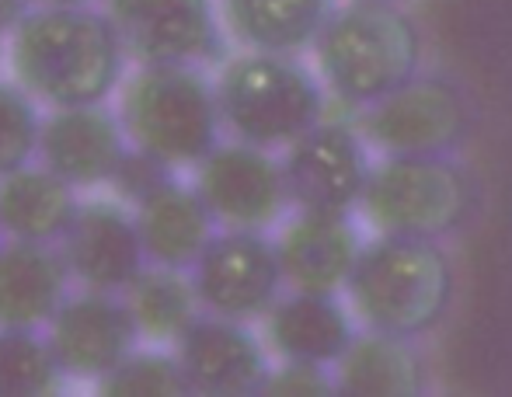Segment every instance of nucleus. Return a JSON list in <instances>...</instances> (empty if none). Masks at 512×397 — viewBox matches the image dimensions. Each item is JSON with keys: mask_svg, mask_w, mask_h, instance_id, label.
Here are the masks:
<instances>
[{"mask_svg": "<svg viewBox=\"0 0 512 397\" xmlns=\"http://www.w3.org/2000/svg\"><path fill=\"white\" fill-rule=\"evenodd\" d=\"M136 338L140 328L126 300L115 293L84 290L63 300L60 310L49 317V345L67 377L102 380L133 352Z\"/></svg>", "mask_w": 512, "mask_h": 397, "instance_id": "f8f14e48", "label": "nucleus"}, {"mask_svg": "<svg viewBox=\"0 0 512 397\" xmlns=\"http://www.w3.org/2000/svg\"><path fill=\"white\" fill-rule=\"evenodd\" d=\"M363 140L380 154H450L471 133V105L464 91L443 77H415L394 95L366 108Z\"/></svg>", "mask_w": 512, "mask_h": 397, "instance_id": "0eeeda50", "label": "nucleus"}, {"mask_svg": "<svg viewBox=\"0 0 512 397\" xmlns=\"http://www.w3.org/2000/svg\"><path fill=\"white\" fill-rule=\"evenodd\" d=\"M335 11V0H223L230 32L244 46L283 56L314 49Z\"/></svg>", "mask_w": 512, "mask_h": 397, "instance_id": "4be33fe9", "label": "nucleus"}, {"mask_svg": "<svg viewBox=\"0 0 512 397\" xmlns=\"http://www.w3.org/2000/svg\"><path fill=\"white\" fill-rule=\"evenodd\" d=\"M67 269L84 290L126 293V286L150 265L136 216L119 202H88L60 241Z\"/></svg>", "mask_w": 512, "mask_h": 397, "instance_id": "4468645a", "label": "nucleus"}, {"mask_svg": "<svg viewBox=\"0 0 512 397\" xmlns=\"http://www.w3.org/2000/svg\"><path fill=\"white\" fill-rule=\"evenodd\" d=\"M178 363L189 377L192 394L244 397L262 394L269 380L265 349L244 321L220 314H199L178 338Z\"/></svg>", "mask_w": 512, "mask_h": 397, "instance_id": "ddd939ff", "label": "nucleus"}, {"mask_svg": "<svg viewBox=\"0 0 512 397\" xmlns=\"http://www.w3.org/2000/svg\"><path fill=\"white\" fill-rule=\"evenodd\" d=\"M70 269L53 244L18 241L0 244V328H39L67 300Z\"/></svg>", "mask_w": 512, "mask_h": 397, "instance_id": "f3484780", "label": "nucleus"}, {"mask_svg": "<svg viewBox=\"0 0 512 397\" xmlns=\"http://www.w3.org/2000/svg\"><path fill=\"white\" fill-rule=\"evenodd\" d=\"M67 377L49 335L35 328H0V397H46Z\"/></svg>", "mask_w": 512, "mask_h": 397, "instance_id": "b1692460", "label": "nucleus"}, {"mask_svg": "<svg viewBox=\"0 0 512 397\" xmlns=\"http://www.w3.org/2000/svg\"><path fill=\"white\" fill-rule=\"evenodd\" d=\"M262 394H269V397H328V394H338V384L331 380L328 366L283 359L279 370H269V380H265Z\"/></svg>", "mask_w": 512, "mask_h": 397, "instance_id": "cd10ccee", "label": "nucleus"}, {"mask_svg": "<svg viewBox=\"0 0 512 397\" xmlns=\"http://www.w3.org/2000/svg\"><path fill=\"white\" fill-rule=\"evenodd\" d=\"M370 4H398V0H370Z\"/></svg>", "mask_w": 512, "mask_h": 397, "instance_id": "7c9ffc66", "label": "nucleus"}, {"mask_svg": "<svg viewBox=\"0 0 512 397\" xmlns=\"http://www.w3.org/2000/svg\"><path fill=\"white\" fill-rule=\"evenodd\" d=\"M105 14L140 67H196L223 49L213 0H105Z\"/></svg>", "mask_w": 512, "mask_h": 397, "instance_id": "9b49d317", "label": "nucleus"}, {"mask_svg": "<svg viewBox=\"0 0 512 397\" xmlns=\"http://www.w3.org/2000/svg\"><path fill=\"white\" fill-rule=\"evenodd\" d=\"M122 126L133 147L168 164H199L220 143L216 88L196 67L154 63L140 67L122 91Z\"/></svg>", "mask_w": 512, "mask_h": 397, "instance_id": "39448f33", "label": "nucleus"}, {"mask_svg": "<svg viewBox=\"0 0 512 397\" xmlns=\"http://www.w3.org/2000/svg\"><path fill=\"white\" fill-rule=\"evenodd\" d=\"M192 279L203 310L234 321L265 317L286 286L279 248L262 230L213 234L199 262L192 265Z\"/></svg>", "mask_w": 512, "mask_h": 397, "instance_id": "6e6552de", "label": "nucleus"}, {"mask_svg": "<svg viewBox=\"0 0 512 397\" xmlns=\"http://www.w3.org/2000/svg\"><path fill=\"white\" fill-rule=\"evenodd\" d=\"M74 185L63 182L56 171L18 168L0 178V234L18 241L56 244L77 216Z\"/></svg>", "mask_w": 512, "mask_h": 397, "instance_id": "aec40b11", "label": "nucleus"}, {"mask_svg": "<svg viewBox=\"0 0 512 397\" xmlns=\"http://www.w3.org/2000/svg\"><path fill=\"white\" fill-rule=\"evenodd\" d=\"M28 11H32L28 0H0V28H4V32H14Z\"/></svg>", "mask_w": 512, "mask_h": 397, "instance_id": "c85d7f7f", "label": "nucleus"}, {"mask_svg": "<svg viewBox=\"0 0 512 397\" xmlns=\"http://www.w3.org/2000/svg\"><path fill=\"white\" fill-rule=\"evenodd\" d=\"M223 126L244 143L276 150L290 147L324 122L321 81L300 60L283 53L237 56L216 81Z\"/></svg>", "mask_w": 512, "mask_h": 397, "instance_id": "20e7f679", "label": "nucleus"}, {"mask_svg": "<svg viewBox=\"0 0 512 397\" xmlns=\"http://www.w3.org/2000/svg\"><path fill=\"white\" fill-rule=\"evenodd\" d=\"M122 300H126L140 335L154 338V342H178L182 331L203 310L196 279H189L182 269L154 262L126 286V297Z\"/></svg>", "mask_w": 512, "mask_h": 397, "instance_id": "5701e85b", "label": "nucleus"}, {"mask_svg": "<svg viewBox=\"0 0 512 397\" xmlns=\"http://www.w3.org/2000/svg\"><path fill=\"white\" fill-rule=\"evenodd\" d=\"M359 206L380 234L439 241L471 220L478 185L464 164L446 154H387L373 164Z\"/></svg>", "mask_w": 512, "mask_h": 397, "instance_id": "423d86ee", "label": "nucleus"}, {"mask_svg": "<svg viewBox=\"0 0 512 397\" xmlns=\"http://www.w3.org/2000/svg\"><path fill=\"white\" fill-rule=\"evenodd\" d=\"M283 279L297 293H342L363 255V234L349 213H307L286 223L276 241Z\"/></svg>", "mask_w": 512, "mask_h": 397, "instance_id": "2eb2a0df", "label": "nucleus"}, {"mask_svg": "<svg viewBox=\"0 0 512 397\" xmlns=\"http://www.w3.org/2000/svg\"><path fill=\"white\" fill-rule=\"evenodd\" d=\"M126 46L105 11L32 7L11 32V70L32 98L53 108L102 105L122 81Z\"/></svg>", "mask_w": 512, "mask_h": 397, "instance_id": "f257e3e1", "label": "nucleus"}, {"mask_svg": "<svg viewBox=\"0 0 512 397\" xmlns=\"http://www.w3.org/2000/svg\"><path fill=\"white\" fill-rule=\"evenodd\" d=\"M356 338L352 314L335 293H297L279 297L265 314V342L279 359L297 363H338Z\"/></svg>", "mask_w": 512, "mask_h": 397, "instance_id": "a211bd4d", "label": "nucleus"}, {"mask_svg": "<svg viewBox=\"0 0 512 397\" xmlns=\"http://www.w3.org/2000/svg\"><path fill=\"white\" fill-rule=\"evenodd\" d=\"M196 189L227 230H265L290 206L283 161L255 143H216L199 161Z\"/></svg>", "mask_w": 512, "mask_h": 397, "instance_id": "9d476101", "label": "nucleus"}, {"mask_svg": "<svg viewBox=\"0 0 512 397\" xmlns=\"http://www.w3.org/2000/svg\"><path fill=\"white\" fill-rule=\"evenodd\" d=\"M370 143L345 122H317L286 147L283 171L290 202L307 213H349L370 182Z\"/></svg>", "mask_w": 512, "mask_h": 397, "instance_id": "1a4fd4ad", "label": "nucleus"}, {"mask_svg": "<svg viewBox=\"0 0 512 397\" xmlns=\"http://www.w3.org/2000/svg\"><path fill=\"white\" fill-rule=\"evenodd\" d=\"M39 157L74 189L112 182L126 157V126L98 105L56 108L39 133Z\"/></svg>", "mask_w": 512, "mask_h": 397, "instance_id": "dca6fc26", "label": "nucleus"}, {"mask_svg": "<svg viewBox=\"0 0 512 397\" xmlns=\"http://www.w3.org/2000/svg\"><path fill=\"white\" fill-rule=\"evenodd\" d=\"M171 182H175V164H168L164 157L150 154V150H140V147L126 150V157H122V164L112 175L115 192L129 202L150 199L154 192H161L164 185H171Z\"/></svg>", "mask_w": 512, "mask_h": 397, "instance_id": "bb28decb", "label": "nucleus"}, {"mask_svg": "<svg viewBox=\"0 0 512 397\" xmlns=\"http://www.w3.org/2000/svg\"><path fill=\"white\" fill-rule=\"evenodd\" d=\"M136 227L154 265L192 269L216 234V216L209 213L199 189L171 182L150 199L136 202Z\"/></svg>", "mask_w": 512, "mask_h": 397, "instance_id": "6ab92c4d", "label": "nucleus"}, {"mask_svg": "<svg viewBox=\"0 0 512 397\" xmlns=\"http://www.w3.org/2000/svg\"><path fill=\"white\" fill-rule=\"evenodd\" d=\"M42 119L25 88L0 84V178L25 168L39 154Z\"/></svg>", "mask_w": 512, "mask_h": 397, "instance_id": "a878e982", "label": "nucleus"}, {"mask_svg": "<svg viewBox=\"0 0 512 397\" xmlns=\"http://www.w3.org/2000/svg\"><path fill=\"white\" fill-rule=\"evenodd\" d=\"M335 384L345 397H415L425 391V363L411 338L370 328L338 359Z\"/></svg>", "mask_w": 512, "mask_h": 397, "instance_id": "412c9836", "label": "nucleus"}, {"mask_svg": "<svg viewBox=\"0 0 512 397\" xmlns=\"http://www.w3.org/2000/svg\"><path fill=\"white\" fill-rule=\"evenodd\" d=\"M0 46H4V28H0Z\"/></svg>", "mask_w": 512, "mask_h": 397, "instance_id": "2f4dec72", "label": "nucleus"}, {"mask_svg": "<svg viewBox=\"0 0 512 397\" xmlns=\"http://www.w3.org/2000/svg\"><path fill=\"white\" fill-rule=\"evenodd\" d=\"M345 293L366 328L422 338L453 303V262L432 237L380 234L363 244Z\"/></svg>", "mask_w": 512, "mask_h": 397, "instance_id": "7ed1b4c3", "label": "nucleus"}, {"mask_svg": "<svg viewBox=\"0 0 512 397\" xmlns=\"http://www.w3.org/2000/svg\"><path fill=\"white\" fill-rule=\"evenodd\" d=\"M32 7H81V4H91V0H28Z\"/></svg>", "mask_w": 512, "mask_h": 397, "instance_id": "c756f323", "label": "nucleus"}, {"mask_svg": "<svg viewBox=\"0 0 512 397\" xmlns=\"http://www.w3.org/2000/svg\"><path fill=\"white\" fill-rule=\"evenodd\" d=\"M105 397H178L192 394L189 377H185L178 356H161V352H129L115 370L102 377Z\"/></svg>", "mask_w": 512, "mask_h": 397, "instance_id": "393cba45", "label": "nucleus"}, {"mask_svg": "<svg viewBox=\"0 0 512 397\" xmlns=\"http://www.w3.org/2000/svg\"><path fill=\"white\" fill-rule=\"evenodd\" d=\"M314 60L331 95L370 108L418 77L422 32L398 4L352 0L317 35Z\"/></svg>", "mask_w": 512, "mask_h": 397, "instance_id": "f03ea898", "label": "nucleus"}]
</instances>
